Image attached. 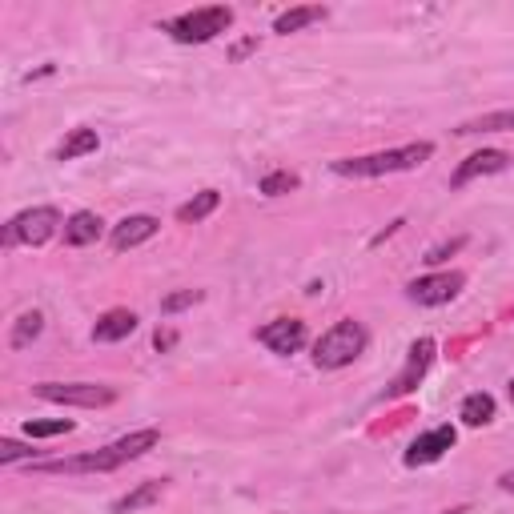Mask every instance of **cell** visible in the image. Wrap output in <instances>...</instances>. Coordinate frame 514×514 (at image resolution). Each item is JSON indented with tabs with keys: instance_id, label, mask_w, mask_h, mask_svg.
I'll list each match as a JSON object with an SVG mask.
<instances>
[{
	"instance_id": "6da1fadb",
	"label": "cell",
	"mask_w": 514,
	"mask_h": 514,
	"mask_svg": "<svg viewBox=\"0 0 514 514\" xmlns=\"http://www.w3.org/2000/svg\"><path fill=\"white\" fill-rule=\"evenodd\" d=\"M157 442H161V430L145 426V430H133V434H125V438H117V442H109V446H101V450H85V454H77V458L37 462L33 470H37V474H109V470H117V466H125V462L145 458Z\"/></svg>"
},
{
	"instance_id": "7a4b0ae2",
	"label": "cell",
	"mask_w": 514,
	"mask_h": 514,
	"mask_svg": "<svg viewBox=\"0 0 514 514\" xmlns=\"http://www.w3.org/2000/svg\"><path fill=\"white\" fill-rule=\"evenodd\" d=\"M434 157V141H410L398 149H382V153H366V157H338L330 169L338 177H390V173H410L418 165H426Z\"/></svg>"
},
{
	"instance_id": "3957f363",
	"label": "cell",
	"mask_w": 514,
	"mask_h": 514,
	"mask_svg": "<svg viewBox=\"0 0 514 514\" xmlns=\"http://www.w3.org/2000/svg\"><path fill=\"white\" fill-rule=\"evenodd\" d=\"M366 346H370V330L354 318H342L314 342V366L318 370H346L366 354Z\"/></svg>"
},
{
	"instance_id": "277c9868",
	"label": "cell",
	"mask_w": 514,
	"mask_h": 514,
	"mask_svg": "<svg viewBox=\"0 0 514 514\" xmlns=\"http://www.w3.org/2000/svg\"><path fill=\"white\" fill-rule=\"evenodd\" d=\"M229 25H233V9L229 5H205V9H189V13L173 17V21H165V33L177 45H209L221 33H229Z\"/></svg>"
},
{
	"instance_id": "5b68a950",
	"label": "cell",
	"mask_w": 514,
	"mask_h": 514,
	"mask_svg": "<svg viewBox=\"0 0 514 514\" xmlns=\"http://www.w3.org/2000/svg\"><path fill=\"white\" fill-rule=\"evenodd\" d=\"M61 229H65V221H61V213L53 205H33V209L17 213L5 225V245H45Z\"/></svg>"
},
{
	"instance_id": "8992f818",
	"label": "cell",
	"mask_w": 514,
	"mask_h": 514,
	"mask_svg": "<svg viewBox=\"0 0 514 514\" xmlns=\"http://www.w3.org/2000/svg\"><path fill=\"white\" fill-rule=\"evenodd\" d=\"M33 394L45 402L85 406V410H101V406L117 402V386H105V382H41V386H33Z\"/></svg>"
},
{
	"instance_id": "52a82bcc",
	"label": "cell",
	"mask_w": 514,
	"mask_h": 514,
	"mask_svg": "<svg viewBox=\"0 0 514 514\" xmlns=\"http://www.w3.org/2000/svg\"><path fill=\"white\" fill-rule=\"evenodd\" d=\"M434 354H438V346H434V338H418L410 350H406V366L398 370V378L378 394V402H394V398H406V394H414L418 390V382L430 374V366H434Z\"/></svg>"
},
{
	"instance_id": "ba28073f",
	"label": "cell",
	"mask_w": 514,
	"mask_h": 514,
	"mask_svg": "<svg viewBox=\"0 0 514 514\" xmlns=\"http://www.w3.org/2000/svg\"><path fill=\"white\" fill-rule=\"evenodd\" d=\"M462 286H466V274L442 270V274L414 278V282L406 286V298H410L414 306H446V302H454V298L462 294Z\"/></svg>"
},
{
	"instance_id": "9c48e42d",
	"label": "cell",
	"mask_w": 514,
	"mask_h": 514,
	"mask_svg": "<svg viewBox=\"0 0 514 514\" xmlns=\"http://www.w3.org/2000/svg\"><path fill=\"white\" fill-rule=\"evenodd\" d=\"M306 338H310V330H306L302 318H274V322H266L262 330H257V342H262L270 354H282V358L298 354L306 346Z\"/></svg>"
},
{
	"instance_id": "30bf717a",
	"label": "cell",
	"mask_w": 514,
	"mask_h": 514,
	"mask_svg": "<svg viewBox=\"0 0 514 514\" xmlns=\"http://www.w3.org/2000/svg\"><path fill=\"white\" fill-rule=\"evenodd\" d=\"M506 169H510V153H502V149H478V153H470V157L454 169L450 185H454V189H466L470 181L494 177V173H506Z\"/></svg>"
},
{
	"instance_id": "8fae6325",
	"label": "cell",
	"mask_w": 514,
	"mask_h": 514,
	"mask_svg": "<svg viewBox=\"0 0 514 514\" xmlns=\"http://www.w3.org/2000/svg\"><path fill=\"white\" fill-rule=\"evenodd\" d=\"M454 442H458L454 426H434V430H426V434H418V438L410 442L406 466H430V462H438L446 450H454Z\"/></svg>"
},
{
	"instance_id": "7c38bea8",
	"label": "cell",
	"mask_w": 514,
	"mask_h": 514,
	"mask_svg": "<svg viewBox=\"0 0 514 514\" xmlns=\"http://www.w3.org/2000/svg\"><path fill=\"white\" fill-rule=\"evenodd\" d=\"M157 229H161V221L157 217H149V213H133V217H121L117 225H113V249L117 253H125V249H137V245H145L149 237H157Z\"/></svg>"
},
{
	"instance_id": "4fadbf2b",
	"label": "cell",
	"mask_w": 514,
	"mask_h": 514,
	"mask_svg": "<svg viewBox=\"0 0 514 514\" xmlns=\"http://www.w3.org/2000/svg\"><path fill=\"white\" fill-rule=\"evenodd\" d=\"M133 330H137V314L117 306V310H105V314L97 318V326H93V342H97V346H113V342H125Z\"/></svg>"
},
{
	"instance_id": "5bb4252c",
	"label": "cell",
	"mask_w": 514,
	"mask_h": 514,
	"mask_svg": "<svg viewBox=\"0 0 514 514\" xmlns=\"http://www.w3.org/2000/svg\"><path fill=\"white\" fill-rule=\"evenodd\" d=\"M165 490H169L165 478H149V482L133 486L129 494H121V498L113 502V514H137V510H145V506H157V502L165 498Z\"/></svg>"
},
{
	"instance_id": "9a60e30c",
	"label": "cell",
	"mask_w": 514,
	"mask_h": 514,
	"mask_svg": "<svg viewBox=\"0 0 514 514\" xmlns=\"http://www.w3.org/2000/svg\"><path fill=\"white\" fill-rule=\"evenodd\" d=\"M101 229H105V221H101L93 209H81V213H73V217L65 221L61 237H65V245L81 249V245H93V241L101 237Z\"/></svg>"
},
{
	"instance_id": "2e32d148",
	"label": "cell",
	"mask_w": 514,
	"mask_h": 514,
	"mask_svg": "<svg viewBox=\"0 0 514 514\" xmlns=\"http://www.w3.org/2000/svg\"><path fill=\"white\" fill-rule=\"evenodd\" d=\"M326 17H330V9H326V5H298V9H290V13H282V17L274 21V33L290 37V33H302L306 25L326 21Z\"/></svg>"
},
{
	"instance_id": "e0dca14e",
	"label": "cell",
	"mask_w": 514,
	"mask_h": 514,
	"mask_svg": "<svg viewBox=\"0 0 514 514\" xmlns=\"http://www.w3.org/2000/svg\"><path fill=\"white\" fill-rule=\"evenodd\" d=\"M97 145H101L97 129L77 125V129H69V137L57 145V161H77V157H89V153H97Z\"/></svg>"
},
{
	"instance_id": "ac0fdd59",
	"label": "cell",
	"mask_w": 514,
	"mask_h": 514,
	"mask_svg": "<svg viewBox=\"0 0 514 514\" xmlns=\"http://www.w3.org/2000/svg\"><path fill=\"white\" fill-rule=\"evenodd\" d=\"M494 410H498V406H494V398L478 390V394H466V398H462L458 418H462L470 430H478V426H490V422H494Z\"/></svg>"
},
{
	"instance_id": "d6986e66",
	"label": "cell",
	"mask_w": 514,
	"mask_h": 514,
	"mask_svg": "<svg viewBox=\"0 0 514 514\" xmlns=\"http://www.w3.org/2000/svg\"><path fill=\"white\" fill-rule=\"evenodd\" d=\"M454 133H458V137H470V133H514V109L482 113V117H474V121H462Z\"/></svg>"
},
{
	"instance_id": "ffe728a7",
	"label": "cell",
	"mask_w": 514,
	"mask_h": 514,
	"mask_svg": "<svg viewBox=\"0 0 514 514\" xmlns=\"http://www.w3.org/2000/svg\"><path fill=\"white\" fill-rule=\"evenodd\" d=\"M217 205H221V193H217V189H201V193H193V197L177 209V221H181V225H197V221H205Z\"/></svg>"
},
{
	"instance_id": "44dd1931",
	"label": "cell",
	"mask_w": 514,
	"mask_h": 514,
	"mask_svg": "<svg viewBox=\"0 0 514 514\" xmlns=\"http://www.w3.org/2000/svg\"><path fill=\"white\" fill-rule=\"evenodd\" d=\"M41 334H45V314H41V310H29V314H21V318L13 322L9 346H13V350H29Z\"/></svg>"
},
{
	"instance_id": "7402d4cb",
	"label": "cell",
	"mask_w": 514,
	"mask_h": 514,
	"mask_svg": "<svg viewBox=\"0 0 514 514\" xmlns=\"http://www.w3.org/2000/svg\"><path fill=\"white\" fill-rule=\"evenodd\" d=\"M73 418H29L25 422V434L29 438H57V434H73Z\"/></svg>"
},
{
	"instance_id": "603a6c76",
	"label": "cell",
	"mask_w": 514,
	"mask_h": 514,
	"mask_svg": "<svg viewBox=\"0 0 514 514\" xmlns=\"http://www.w3.org/2000/svg\"><path fill=\"white\" fill-rule=\"evenodd\" d=\"M298 185H302V177H298V173H290V169H278V173H266V177H262V193H266V197L294 193Z\"/></svg>"
},
{
	"instance_id": "cb8c5ba5",
	"label": "cell",
	"mask_w": 514,
	"mask_h": 514,
	"mask_svg": "<svg viewBox=\"0 0 514 514\" xmlns=\"http://www.w3.org/2000/svg\"><path fill=\"white\" fill-rule=\"evenodd\" d=\"M201 298H205L201 290H177V294H165V298H161V314H181V310L197 306Z\"/></svg>"
},
{
	"instance_id": "d4e9b609",
	"label": "cell",
	"mask_w": 514,
	"mask_h": 514,
	"mask_svg": "<svg viewBox=\"0 0 514 514\" xmlns=\"http://www.w3.org/2000/svg\"><path fill=\"white\" fill-rule=\"evenodd\" d=\"M37 450L33 446H25V442H17V438H0V466H13V462H25V458H33Z\"/></svg>"
},
{
	"instance_id": "484cf974",
	"label": "cell",
	"mask_w": 514,
	"mask_h": 514,
	"mask_svg": "<svg viewBox=\"0 0 514 514\" xmlns=\"http://www.w3.org/2000/svg\"><path fill=\"white\" fill-rule=\"evenodd\" d=\"M462 245H466V237H450V241L434 245V249H430V253L422 257V262H426V266H442V262H450V257H454V253H458Z\"/></svg>"
},
{
	"instance_id": "4316f807",
	"label": "cell",
	"mask_w": 514,
	"mask_h": 514,
	"mask_svg": "<svg viewBox=\"0 0 514 514\" xmlns=\"http://www.w3.org/2000/svg\"><path fill=\"white\" fill-rule=\"evenodd\" d=\"M153 346L165 354V350H173V346H177V334H173V330H157V334H153Z\"/></svg>"
},
{
	"instance_id": "83f0119b",
	"label": "cell",
	"mask_w": 514,
	"mask_h": 514,
	"mask_svg": "<svg viewBox=\"0 0 514 514\" xmlns=\"http://www.w3.org/2000/svg\"><path fill=\"white\" fill-rule=\"evenodd\" d=\"M498 486H502V490H514V470H506V474H498Z\"/></svg>"
},
{
	"instance_id": "f1b7e54d",
	"label": "cell",
	"mask_w": 514,
	"mask_h": 514,
	"mask_svg": "<svg viewBox=\"0 0 514 514\" xmlns=\"http://www.w3.org/2000/svg\"><path fill=\"white\" fill-rule=\"evenodd\" d=\"M506 394H510V402H514V378H510V386H506Z\"/></svg>"
}]
</instances>
